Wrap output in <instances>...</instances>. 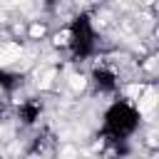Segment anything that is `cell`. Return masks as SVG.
Masks as SVG:
<instances>
[{
	"instance_id": "1",
	"label": "cell",
	"mask_w": 159,
	"mask_h": 159,
	"mask_svg": "<svg viewBox=\"0 0 159 159\" xmlns=\"http://www.w3.org/2000/svg\"><path fill=\"white\" fill-rule=\"evenodd\" d=\"M139 127V109L129 104L127 99H117L107 107L104 122H102V134L109 142H127Z\"/></svg>"
},
{
	"instance_id": "2",
	"label": "cell",
	"mask_w": 159,
	"mask_h": 159,
	"mask_svg": "<svg viewBox=\"0 0 159 159\" xmlns=\"http://www.w3.org/2000/svg\"><path fill=\"white\" fill-rule=\"evenodd\" d=\"M94 42H97V35H94V25L89 20L87 12H80L72 17L70 22V52L75 60H87L92 52H94Z\"/></svg>"
},
{
	"instance_id": "3",
	"label": "cell",
	"mask_w": 159,
	"mask_h": 159,
	"mask_svg": "<svg viewBox=\"0 0 159 159\" xmlns=\"http://www.w3.org/2000/svg\"><path fill=\"white\" fill-rule=\"evenodd\" d=\"M92 84H94L97 92L112 94V92L117 89V75H114L112 70H107V67H94V70H92Z\"/></svg>"
},
{
	"instance_id": "4",
	"label": "cell",
	"mask_w": 159,
	"mask_h": 159,
	"mask_svg": "<svg viewBox=\"0 0 159 159\" xmlns=\"http://www.w3.org/2000/svg\"><path fill=\"white\" fill-rule=\"evenodd\" d=\"M20 119H22V124H35L37 119H40V114H42V102L40 99H35V97H30V99H25L22 104H20Z\"/></svg>"
},
{
	"instance_id": "5",
	"label": "cell",
	"mask_w": 159,
	"mask_h": 159,
	"mask_svg": "<svg viewBox=\"0 0 159 159\" xmlns=\"http://www.w3.org/2000/svg\"><path fill=\"white\" fill-rule=\"evenodd\" d=\"M22 84V75H17V72H7V70H0V89L2 92H15L17 87Z\"/></svg>"
},
{
	"instance_id": "6",
	"label": "cell",
	"mask_w": 159,
	"mask_h": 159,
	"mask_svg": "<svg viewBox=\"0 0 159 159\" xmlns=\"http://www.w3.org/2000/svg\"><path fill=\"white\" fill-rule=\"evenodd\" d=\"M55 2H57V0H45V7H50V10H52V7H55Z\"/></svg>"
}]
</instances>
